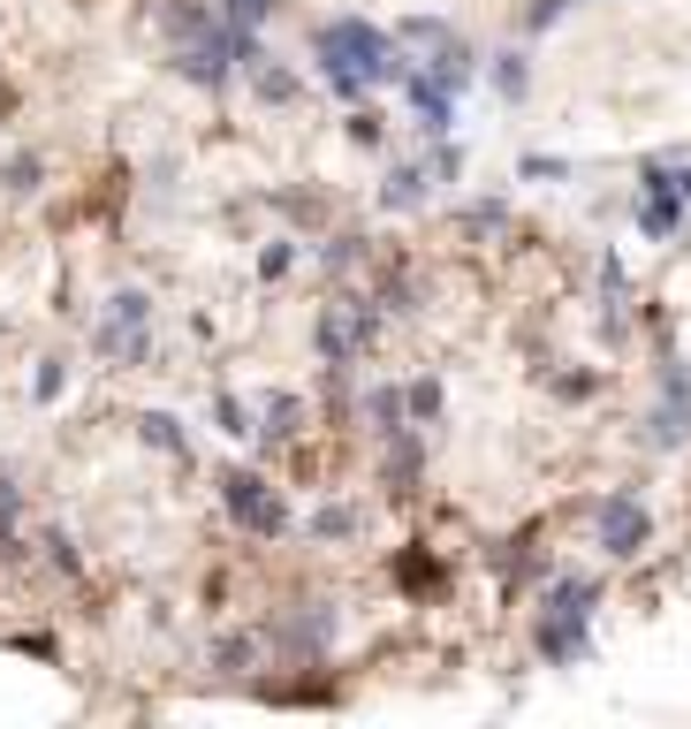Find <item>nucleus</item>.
I'll list each match as a JSON object with an SVG mask.
<instances>
[{
	"label": "nucleus",
	"mask_w": 691,
	"mask_h": 729,
	"mask_svg": "<svg viewBox=\"0 0 691 729\" xmlns=\"http://www.w3.org/2000/svg\"><path fill=\"white\" fill-rule=\"evenodd\" d=\"M494 85L510 91V99H517V91H524V61H517V53H502V69H494Z\"/></svg>",
	"instance_id": "7"
},
{
	"label": "nucleus",
	"mask_w": 691,
	"mask_h": 729,
	"mask_svg": "<svg viewBox=\"0 0 691 729\" xmlns=\"http://www.w3.org/2000/svg\"><path fill=\"white\" fill-rule=\"evenodd\" d=\"M319 77L343 91V99H357L365 85H388V77H403V53H395L373 23H357V16H343V23H327L319 31Z\"/></svg>",
	"instance_id": "1"
},
{
	"label": "nucleus",
	"mask_w": 691,
	"mask_h": 729,
	"mask_svg": "<svg viewBox=\"0 0 691 729\" xmlns=\"http://www.w3.org/2000/svg\"><path fill=\"white\" fill-rule=\"evenodd\" d=\"M220 486H228V510L244 516V524H251V532H282V502H274V494H266L259 479H220Z\"/></svg>",
	"instance_id": "4"
},
{
	"label": "nucleus",
	"mask_w": 691,
	"mask_h": 729,
	"mask_svg": "<svg viewBox=\"0 0 691 729\" xmlns=\"http://www.w3.org/2000/svg\"><path fill=\"white\" fill-rule=\"evenodd\" d=\"M373 319H381V304H365V297H335V304H327V319H319V349H327L335 365H349V357H357V343L373 335Z\"/></svg>",
	"instance_id": "2"
},
{
	"label": "nucleus",
	"mask_w": 691,
	"mask_h": 729,
	"mask_svg": "<svg viewBox=\"0 0 691 729\" xmlns=\"http://www.w3.org/2000/svg\"><path fill=\"white\" fill-rule=\"evenodd\" d=\"M403 411H418V418H433V411H441V395H433V387L418 381V387H411V403H403Z\"/></svg>",
	"instance_id": "8"
},
{
	"label": "nucleus",
	"mask_w": 691,
	"mask_h": 729,
	"mask_svg": "<svg viewBox=\"0 0 691 729\" xmlns=\"http://www.w3.org/2000/svg\"><path fill=\"white\" fill-rule=\"evenodd\" d=\"M228 16H236V23H259V16H266V0H228Z\"/></svg>",
	"instance_id": "9"
},
{
	"label": "nucleus",
	"mask_w": 691,
	"mask_h": 729,
	"mask_svg": "<svg viewBox=\"0 0 691 729\" xmlns=\"http://www.w3.org/2000/svg\"><path fill=\"white\" fill-rule=\"evenodd\" d=\"M593 524H601L608 555H639V548H646V510H639L631 494H608L601 510H593Z\"/></svg>",
	"instance_id": "3"
},
{
	"label": "nucleus",
	"mask_w": 691,
	"mask_h": 729,
	"mask_svg": "<svg viewBox=\"0 0 691 729\" xmlns=\"http://www.w3.org/2000/svg\"><path fill=\"white\" fill-rule=\"evenodd\" d=\"M418 190H426V175H418V168H395L388 175V206H418Z\"/></svg>",
	"instance_id": "5"
},
{
	"label": "nucleus",
	"mask_w": 691,
	"mask_h": 729,
	"mask_svg": "<svg viewBox=\"0 0 691 729\" xmlns=\"http://www.w3.org/2000/svg\"><path fill=\"white\" fill-rule=\"evenodd\" d=\"M312 532H319V540H343V532H357V510H319Z\"/></svg>",
	"instance_id": "6"
}]
</instances>
